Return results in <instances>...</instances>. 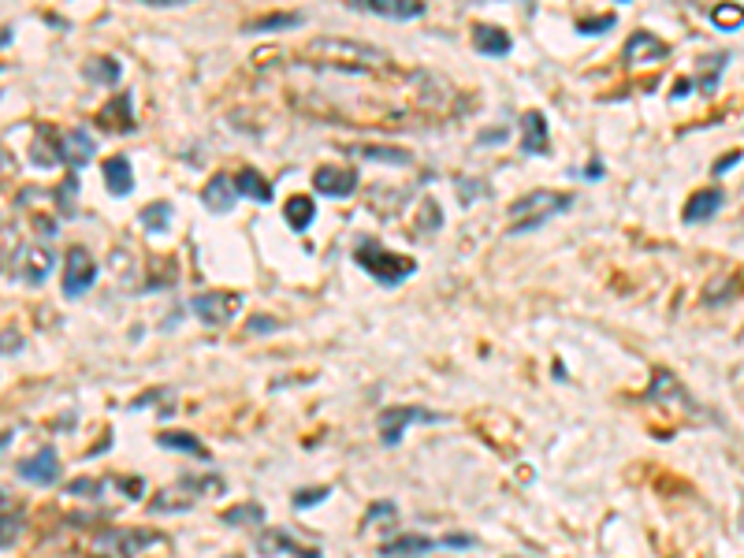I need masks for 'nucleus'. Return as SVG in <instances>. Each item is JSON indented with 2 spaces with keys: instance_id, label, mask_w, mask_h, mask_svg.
I'll list each match as a JSON object with an SVG mask.
<instances>
[{
  "instance_id": "obj_1",
  "label": "nucleus",
  "mask_w": 744,
  "mask_h": 558,
  "mask_svg": "<svg viewBox=\"0 0 744 558\" xmlns=\"http://www.w3.org/2000/svg\"><path fill=\"white\" fill-rule=\"evenodd\" d=\"M302 60H309L312 67H328V71H342V75H369V71H383L391 67V56L369 42H358V37H317L302 49Z\"/></svg>"
},
{
  "instance_id": "obj_2",
  "label": "nucleus",
  "mask_w": 744,
  "mask_h": 558,
  "mask_svg": "<svg viewBox=\"0 0 744 558\" xmlns=\"http://www.w3.org/2000/svg\"><path fill=\"white\" fill-rule=\"evenodd\" d=\"M573 205V197L570 194H555V190H529L521 194L518 202L511 205V231H532L540 224H547L551 216L566 213Z\"/></svg>"
},
{
  "instance_id": "obj_3",
  "label": "nucleus",
  "mask_w": 744,
  "mask_h": 558,
  "mask_svg": "<svg viewBox=\"0 0 744 558\" xmlns=\"http://www.w3.org/2000/svg\"><path fill=\"white\" fill-rule=\"evenodd\" d=\"M354 261L376 279V284H383V287H395V284H402V279H410L413 272H417V261L413 257H402V254H391V250H383V246H362L358 254H354Z\"/></svg>"
},
{
  "instance_id": "obj_4",
  "label": "nucleus",
  "mask_w": 744,
  "mask_h": 558,
  "mask_svg": "<svg viewBox=\"0 0 744 558\" xmlns=\"http://www.w3.org/2000/svg\"><path fill=\"white\" fill-rule=\"evenodd\" d=\"M216 488H220V476H205V481H179L172 488L156 492L149 510L153 513H179V510H190L193 503H202V495H209Z\"/></svg>"
},
{
  "instance_id": "obj_5",
  "label": "nucleus",
  "mask_w": 744,
  "mask_h": 558,
  "mask_svg": "<svg viewBox=\"0 0 744 558\" xmlns=\"http://www.w3.org/2000/svg\"><path fill=\"white\" fill-rule=\"evenodd\" d=\"M23 284H30V287H37V284H45V279L53 275V268H56V250H49L45 243H34V246H19L15 254H12V264H8Z\"/></svg>"
},
{
  "instance_id": "obj_6",
  "label": "nucleus",
  "mask_w": 744,
  "mask_h": 558,
  "mask_svg": "<svg viewBox=\"0 0 744 558\" xmlns=\"http://www.w3.org/2000/svg\"><path fill=\"white\" fill-rule=\"evenodd\" d=\"M97 543H101V551L108 558H134L145 547L168 543V540H164V533H156V529H108V533H101Z\"/></svg>"
},
{
  "instance_id": "obj_7",
  "label": "nucleus",
  "mask_w": 744,
  "mask_h": 558,
  "mask_svg": "<svg viewBox=\"0 0 744 558\" xmlns=\"http://www.w3.org/2000/svg\"><path fill=\"white\" fill-rule=\"evenodd\" d=\"M97 284V261L86 246H71L64 261V298H83Z\"/></svg>"
},
{
  "instance_id": "obj_8",
  "label": "nucleus",
  "mask_w": 744,
  "mask_h": 558,
  "mask_svg": "<svg viewBox=\"0 0 744 558\" xmlns=\"http://www.w3.org/2000/svg\"><path fill=\"white\" fill-rule=\"evenodd\" d=\"M193 316L198 321H205V324H213V328H220V324H227L231 316H234V309L243 305V298L239 294H223V291H205V294H193Z\"/></svg>"
},
{
  "instance_id": "obj_9",
  "label": "nucleus",
  "mask_w": 744,
  "mask_h": 558,
  "mask_svg": "<svg viewBox=\"0 0 744 558\" xmlns=\"http://www.w3.org/2000/svg\"><path fill=\"white\" fill-rule=\"evenodd\" d=\"M413 421H440V414L432 410H417V406H387L380 414V440L387 447H395L402 440V432L413 424Z\"/></svg>"
},
{
  "instance_id": "obj_10",
  "label": "nucleus",
  "mask_w": 744,
  "mask_h": 558,
  "mask_svg": "<svg viewBox=\"0 0 744 558\" xmlns=\"http://www.w3.org/2000/svg\"><path fill=\"white\" fill-rule=\"evenodd\" d=\"M312 190H321L324 197H350L358 190V168L350 164H321L312 172Z\"/></svg>"
},
{
  "instance_id": "obj_11",
  "label": "nucleus",
  "mask_w": 744,
  "mask_h": 558,
  "mask_svg": "<svg viewBox=\"0 0 744 558\" xmlns=\"http://www.w3.org/2000/svg\"><path fill=\"white\" fill-rule=\"evenodd\" d=\"M648 398L651 403H662V406H678L685 414H696V403L689 398V391L681 387V380L670 373V369H655V380L648 387Z\"/></svg>"
},
{
  "instance_id": "obj_12",
  "label": "nucleus",
  "mask_w": 744,
  "mask_h": 558,
  "mask_svg": "<svg viewBox=\"0 0 744 558\" xmlns=\"http://www.w3.org/2000/svg\"><path fill=\"white\" fill-rule=\"evenodd\" d=\"M19 476L23 481H30V484H56L60 481V458H56V451L53 447H45V451H37L34 458H23L19 462Z\"/></svg>"
},
{
  "instance_id": "obj_13",
  "label": "nucleus",
  "mask_w": 744,
  "mask_h": 558,
  "mask_svg": "<svg viewBox=\"0 0 744 558\" xmlns=\"http://www.w3.org/2000/svg\"><path fill=\"white\" fill-rule=\"evenodd\" d=\"M521 153H532V156L551 153V131H547V115L536 112V108L521 115Z\"/></svg>"
},
{
  "instance_id": "obj_14",
  "label": "nucleus",
  "mask_w": 744,
  "mask_h": 558,
  "mask_svg": "<svg viewBox=\"0 0 744 558\" xmlns=\"http://www.w3.org/2000/svg\"><path fill=\"white\" fill-rule=\"evenodd\" d=\"M97 124L112 135H131L134 131V97L131 94H120L115 101H108L97 115Z\"/></svg>"
},
{
  "instance_id": "obj_15",
  "label": "nucleus",
  "mask_w": 744,
  "mask_h": 558,
  "mask_svg": "<svg viewBox=\"0 0 744 558\" xmlns=\"http://www.w3.org/2000/svg\"><path fill=\"white\" fill-rule=\"evenodd\" d=\"M667 56H670V45L659 42L648 30H637L630 42H625V53H621L625 64H648V60H667Z\"/></svg>"
},
{
  "instance_id": "obj_16",
  "label": "nucleus",
  "mask_w": 744,
  "mask_h": 558,
  "mask_svg": "<svg viewBox=\"0 0 744 558\" xmlns=\"http://www.w3.org/2000/svg\"><path fill=\"white\" fill-rule=\"evenodd\" d=\"M94 138L83 131V127H74V131H67V135H60V164H67V168H83V164H90L94 161Z\"/></svg>"
},
{
  "instance_id": "obj_17",
  "label": "nucleus",
  "mask_w": 744,
  "mask_h": 558,
  "mask_svg": "<svg viewBox=\"0 0 744 558\" xmlns=\"http://www.w3.org/2000/svg\"><path fill=\"white\" fill-rule=\"evenodd\" d=\"M257 551L261 554H294V558H321V551H312V547H305V543H298L291 533H283V529H268V533H261V540H257Z\"/></svg>"
},
{
  "instance_id": "obj_18",
  "label": "nucleus",
  "mask_w": 744,
  "mask_h": 558,
  "mask_svg": "<svg viewBox=\"0 0 744 558\" xmlns=\"http://www.w3.org/2000/svg\"><path fill=\"white\" fill-rule=\"evenodd\" d=\"M202 202L213 209V213H231L234 202H239V190H234V179L231 175H213L202 190Z\"/></svg>"
},
{
  "instance_id": "obj_19",
  "label": "nucleus",
  "mask_w": 744,
  "mask_h": 558,
  "mask_svg": "<svg viewBox=\"0 0 744 558\" xmlns=\"http://www.w3.org/2000/svg\"><path fill=\"white\" fill-rule=\"evenodd\" d=\"M354 5L383 19H421L424 15V0H354Z\"/></svg>"
},
{
  "instance_id": "obj_20",
  "label": "nucleus",
  "mask_w": 744,
  "mask_h": 558,
  "mask_svg": "<svg viewBox=\"0 0 744 558\" xmlns=\"http://www.w3.org/2000/svg\"><path fill=\"white\" fill-rule=\"evenodd\" d=\"M473 49L484 53V56H506L514 49L511 34H506L502 26H488V23H477L473 26Z\"/></svg>"
},
{
  "instance_id": "obj_21",
  "label": "nucleus",
  "mask_w": 744,
  "mask_h": 558,
  "mask_svg": "<svg viewBox=\"0 0 744 558\" xmlns=\"http://www.w3.org/2000/svg\"><path fill=\"white\" fill-rule=\"evenodd\" d=\"M350 156H365V161H380V164H395L406 168L413 161V153L402 145H346Z\"/></svg>"
},
{
  "instance_id": "obj_22",
  "label": "nucleus",
  "mask_w": 744,
  "mask_h": 558,
  "mask_svg": "<svg viewBox=\"0 0 744 558\" xmlns=\"http://www.w3.org/2000/svg\"><path fill=\"white\" fill-rule=\"evenodd\" d=\"M722 202H726V197H722V190H699V194H692L689 197V202H685V220L689 224H703V220H711L719 209H722Z\"/></svg>"
},
{
  "instance_id": "obj_23",
  "label": "nucleus",
  "mask_w": 744,
  "mask_h": 558,
  "mask_svg": "<svg viewBox=\"0 0 744 558\" xmlns=\"http://www.w3.org/2000/svg\"><path fill=\"white\" fill-rule=\"evenodd\" d=\"M104 186H108L115 197H124V194L134 190V172H131L127 156H108V161H104Z\"/></svg>"
},
{
  "instance_id": "obj_24",
  "label": "nucleus",
  "mask_w": 744,
  "mask_h": 558,
  "mask_svg": "<svg viewBox=\"0 0 744 558\" xmlns=\"http://www.w3.org/2000/svg\"><path fill=\"white\" fill-rule=\"evenodd\" d=\"M30 156H34L37 168L60 164V135H56V127H42V131H37V138H34V145H30Z\"/></svg>"
},
{
  "instance_id": "obj_25",
  "label": "nucleus",
  "mask_w": 744,
  "mask_h": 558,
  "mask_svg": "<svg viewBox=\"0 0 744 558\" xmlns=\"http://www.w3.org/2000/svg\"><path fill=\"white\" fill-rule=\"evenodd\" d=\"M83 75L90 78V83H97V86H115L124 78V67H120V60H115V56H90L83 64Z\"/></svg>"
},
{
  "instance_id": "obj_26",
  "label": "nucleus",
  "mask_w": 744,
  "mask_h": 558,
  "mask_svg": "<svg viewBox=\"0 0 744 558\" xmlns=\"http://www.w3.org/2000/svg\"><path fill=\"white\" fill-rule=\"evenodd\" d=\"M231 179H234V190H239V197H253V202H261V205L272 202V186H268V179H264L261 172L243 168V172H234Z\"/></svg>"
},
{
  "instance_id": "obj_27",
  "label": "nucleus",
  "mask_w": 744,
  "mask_h": 558,
  "mask_svg": "<svg viewBox=\"0 0 744 558\" xmlns=\"http://www.w3.org/2000/svg\"><path fill=\"white\" fill-rule=\"evenodd\" d=\"M302 23H305L302 12H272V15H261V19L243 23V30H246V34H268V30H294V26H302Z\"/></svg>"
},
{
  "instance_id": "obj_28",
  "label": "nucleus",
  "mask_w": 744,
  "mask_h": 558,
  "mask_svg": "<svg viewBox=\"0 0 744 558\" xmlns=\"http://www.w3.org/2000/svg\"><path fill=\"white\" fill-rule=\"evenodd\" d=\"M283 220H287L294 231H305L312 220H317V205H312V197H309V194H294V197H287Z\"/></svg>"
},
{
  "instance_id": "obj_29",
  "label": "nucleus",
  "mask_w": 744,
  "mask_h": 558,
  "mask_svg": "<svg viewBox=\"0 0 744 558\" xmlns=\"http://www.w3.org/2000/svg\"><path fill=\"white\" fill-rule=\"evenodd\" d=\"M436 543L428 540V536H399V540H391V543H383L380 547V554H387V558H410V554H424V551H432Z\"/></svg>"
},
{
  "instance_id": "obj_30",
  "label": "nucleus",
  "mask_w": 744,
  "mask_h": 558,
  "mask_svg": "<svg viewBox=\"0 0 744 558\" xmlns=\"http://www.w3.org/2000/svg\"><path fill=\"white\" fill-rule=\"evenodd\" d=\"M161 447H175V451H186V454H198L202 462H209V447L190 432H164L161 435Z\"/></svg>"
},
{
  "instance_id": "obj_31",
  "label": "nucleus",
  "mask_w": 744,
  "mask_h": 558,
  "mask_svg": "<svg viewBox=\"0 0 744 558\" xmlns=\"http://www.w3.org/2000/svg\"><path fill=\"white\" fill-rule=\"evenodd\" d=\"M138 220H142L145 231L156 234V231H164V227H168V220H172V205H168V202H149V205L138 213Z\"/></svg>"
},
{
  "instance_id": "obj_32",
  "label": "nucleus",
  "mask_w": 744,
  "mask_h": 558,
  "mask_svg": "<svg viewBox=\"0 0 744 558\" xmlns=\"http://www.w3.org/2000/svg\"><path fill=\"white\" fill-rule=\"evenodd\" d=\"M711 23L719 30H740L744 26V8L740 5H719V8H711Z\"/></svg>"
},
{
  "instance_id": "obj_33",
  "label": "nucleus",
  "mask_w": 744,
  "mask_h": 558,
  "mask_svg": "<svg viewBox=\"0 0 744 558\" xmlns=\"http://www.w3.org/2000/svg\"><path fill=\"white\" fill-rule=\"evenodd\" d=\"M726 64H729V56H726V53H715V56H708V60L699 64L703 71H708V75H703V83H699V90H703V94H711V90L719 86V78H722V71H719V67H726Z\"/></svg>"
},
{
  "instance_id": "obj_34",
  "label": "nucleus",
  "mask_w": 744,
  "mask_h": 558,
  "mask_svg": "<svg viewBox=\"0 0 744 558\" xmlns=\"http://www.w3.org/2000/svg\"><path fill=\"white\" fill-rule=\"evenodd\" d=\"M261 517H264V506H257V503H246V506H234V510H227L223 513V522L227 525H246V522H261Z\"/></svg>"
},
{
  "instance_id": "obj_35",
  "label": "nucleus",
  "mask_w": 744,
  "mask_h": 558,
  "mask_svg": "<svg viewBox=\"0 0 744 558\" xmlns=\"http://www.w3.org/2000/svg\"><path fill=\"white\" fill-rule=\"evenodd\" d=\"M74 197H78V179H74V175H67V179L56 186V205H60V213H64V216H71V213H74Z\"/></svg>"
},
{
  "instance_id": "obj_36",
  "label": "nucleus",
  "mask_w": 744,
  "mask_h": 558,
  "mask_svg": "<svg viewBox=\"0 0 744 558\" xmlns=\"http://www.w3.org/2000/svg\"><path fill=\"white\" fill-rule=\"evenodd\" d=\"M19 529H23V517H19L15 510L0 517V551H5V547H12V540L19 536Z\"/></svg>"
},
{
  "instance_id": "obj_37",
  "label": "nucleus",
  "mask_w": 744,
  "mask_h": 558,
  "mask_svg": "<svg viewBox=\"0 0 744 558\" xmlns=\"http://www.w3.org/2000/svg\"><path fill=\"white\" fill-rule=\"evenodd\" d=\"M614 26V15H603V19H580L577 30L580 34H600V30H610Z\"/></svg>"
},
{
  "instance_id": "obj_38",
  "label": "nucleus",
  "mask_w": 744,
  "mask_h": 558,
  "mask_svg": "<svg viewBox=\"0 0 744 558\" xmlns=\"http://www.w3.org/2000/svg\"><path fill=\"white\" fill-rule=\"evenodd\" d=\"M332 495V488H321V492H298L294 495V506H312V503H321V499H328Z\"/></svg>"
},
{
  "instance_id": "obj_39",
  "label": "nucleus",
  "mask_w": 744,
  "mask_h": 558,
  "mask_svg": "<svg viewBox=\"0 0 744 558\" xmlns=\"http://www.w3.org/2000/svg\"><path fill=\"white\" fill-rule=\"evenodd\" d=\"M372 517H376V522H391V517H395V503H376V506H369V522H372Z\"/></svg>"
},
{
  "instance_id": "obj_40",
  "label": "nucleus",
  "mask_w": 744,
  "mask_h": 558,
  "mask_svg": "<svg viewBox=\"0 0 744 558\" xmlns=\"http://www.w3.org/2000/svg\"><path fill=\"white\" fill-rule=\"evenodd\" d=\"M12 510H19L15 495H12V492H5V488H0V517H5V513H12Z\"/></svg>"
},
{
  "instance_id": "obj_41",
  "label": "nucleus",
  "mask_w": 744,
  "mask_h": 558,
  "mask_svg": "<svg viewBox=\"0 0 744 558\" xmlns=\"http://www.w3.org/2000/svg\"><path fill=\"white\" fill-rule=\"evenodd\" d=\"M67 492H71V495H94V492H97V484H94V481H74Z\"/></svg>"
},
{
  "instance_id": "obj_42",
  "label": "nucleus",
  "mask_w": 744,
  "mask_h": 558,
  "mask_svg": "<svg viewBox=\"0 0 744 558\" xmlns=\"http://www.w3.org/2000/svg\"><path fill=\"white\" fill-rule=\"evenodd\" d=\"M737 161H740V153H729V156H722V161L715 164V172H729V168H737Z\"/></svg>"
},
{
  "instance_id": "obj_43",
  "label": "nucleus",
  "mask_w": 744,
  "mask_h": 558,
  "mask_svg": "<svg viewBox=\"0 0 744 558\" xmlns=\"http://www.w3.org/2000/svg\"><path fill=\"white\" fill-rule=\"evenodd\" d=\"M276 328V321H268V316H257V321H250V332H272Z\"/></svg>"
},
{
  "instance_id": "obj_44",
  "label": "nucleus",
  "mask_w": 744,
  "mask_h": 558,
  "mask_svg": "<svg viewBox=\"0 0 744 558\" xmlns=\"http://www.w3.org/2000/svg\"><path fill=\"white\" fill-rule=\"evenodd\" d=\"M443 543H447V547H469V543H477V540H473V536H458V533H454V536H447Z\"/></svg>"
},
{
  "instance_id": "obj_45",
  "label": "nucleus",
  "mask_w": 744,
  "mask_h": 558,
  "mask_svg": "<svg viewBox=\"0 0 744 558\" xmlns=\"http://www.w3.org/2000/svg\"><path fill=\"white\" fill-rule=\"evenodd\" d=\"M142 5H153V8H175V5H190V0H142Z\"/></svg>"
},
{
  "instance_id": "obj_46",
  "label": "nucleus",
  "mask_w": 744,
  "mask_h": 558,
  "mask_svg": "<svg viewBox=\"0 0 744 558\" xmlns=\"http://www.w3.org/2000/svg\"><path fill=\"white\" fill-rule=\"evenodd\" d=\"M12 42V26H0V49H5Z\"/></svg>"
},
{
  "instance_id": "obj_47",
  "label": "nucleus",
  "mask_w": 744,
  "mask_h": 558,
  "mask_svg": "<svg viewBox=\"0 0 744 558\" xmlns=\"http://www.w3.org/2000/svg\"><path fill=\"white\" fill-rule=\"evenodd\" d=\"M621 5H625V0H621Z\"/></svg>"
},
{
  "instance_id": "obj_48",
  "label": "nucleus",
  "mask_w": 744,
  "mask_h": 558,
  "mask_svg": "<svg viewBox=\"0 0 744 558\" xmlns=\"http://www.w3.org/2000/svg\"><path fill=\"white\" fill-rule=\"evenodd\" d=\"M104 558H108V554H104Z\"/></svg>"
}]
</instances>
